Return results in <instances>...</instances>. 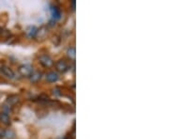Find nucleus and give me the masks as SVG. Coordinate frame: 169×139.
<instances>
[{
	"instance_id": "obj_1",
	"label": "nucleus",
	"mask_w": 169,
	"mask_h": 139,
	"mask_svg": "<svg viewBox=\"0 0 169 139\" xmlns=\"http://www.w3.org/2000/svg\"><path fill=\"white\" fill-rule=\"evenodd\" d=\"M18 71H19V73L21 74L22 76L30 77V75H31L32 72H33L34 71H33V67H32V66L26 64V65L20 66L19 69H18Z\"/></svg>"
},
{
	"instance_id": "obj_2",
	"label": "nucleus",
	"mask_w": 169,
	"mask_h": 139,
	"mask_svg": "<svg viewBox=\"0 0 169 139\" xmlns=\"http://www.w3.org/2000/svg\"><path fill=\"white\" fill-rule=\"evenodd\" d=\"M39 61H40V63L41 64V65L43 67H45V68H49V67H51L53 64H54L53 59L49 56H47V55L40 56V58H39Z\"/></svg>"
},
{
	"instance_id": "obj_3",
	"label": "nucleus",
	"mask_w": 169,
	"mask_h": 139,
	"mask_svg": "<svg viewBox=\"0 0 169 139\" xmlns=\"http://www.w3.org/2000/svg\"><path fill=\"white\" fill-rule=\"evenodd\" d=\"M0 71L2 72V74L4 76H6L7 78H9V79H13L14 76H15L13 71L11 70L10 68L7 67V66H2L1 68H0Z\"/></svg>"
},
{
	"instance_id": "obj_4",
	"label": "nucleus",
	"mask_w": 169,
	"mask_h": 139,
	"mask_svg": "<svg viewBox=\"0 0 169 139\" xmlns=\"http://www.w3.org/2000/svg\"><path fill=\"white\" fill-rule=\"evenodd\" d=\"M56 70L60 72H66L68 70H69V67H68V64L66 63L65 60H58L55 64Z\"/></svg>"
},
{
	"instance_id": "obj_5",
	"label": "nucleus",
	"mask_w": 169,
	"mask_h": 139,
	"mask_svg": "<svg viewBox=\"0 0 169 139\" xmlns=\"http://www.w3.org/2000/svg\"><path fill=\"white\" fill-rule=\"evenodd\" d=\"M51 15H52V19L54 21L59 20L60 17H61L60 9L58 7H56V6H52L51 7Z\"/></svg>"
},
{
	"instance_id": "obj_6",
	"label": "nucleus",
	"mask_w": 169,
	"mask_h": 139,
	"mask_svg": "<svg viewBox=\"0 0 169 139\" xmlns=\"http://www.w3.org/2000/svg\"><path fill=\"white\" fill-rule=\"evenodd\" d=\"M37 32H38V28L34 26H28L26 31V36L29 38V39H32V38H35L36 35H37Z\"/></svg>"
},
{
	"instance_id": "obj_7",
	"label": "nucleus",
	"mask_w": 169,
	"mask_h": 139,
	"mask_svg": "<svg viewBox=\"0 0 169 139\" xmlns=\"http://www.w3.org/2000/svg\"><path fill=\"white\" fill-rule=\"evenodd\" d=\"M59 76H58V74L55 72V71H51L49 73L46 74V80L50 83H55L58 80Z\"/></svg>"
},
{
	"instance_id": "obj_8",
	"label": "nucleus",
	"mask_w": 169,
	"mask_h": 139,
	"mask_svg": "<svg viewBox=\"0 0 169 139\" xmlns=\"http://www.w3.org/2000/svg\"><path fill=\"white\" fill-rule=\"evenodd\" d=\"M0 120L1 122L5 125H9L10 124V119H9V116L8 113L6 112H3L0 114Z\"/></svg>"
},
{
	"instance_id": "obj_9",
	"label": "nucleus",
	"mask_w": 169,
	"mask_h": 139,
	"mask_svg": "<svg viewBox=\"0 0 169 139\" xmlns=\"http://www.w3.org/2000/svg\"><path fill=\"white\" fill-rule=\"evenodd\" d=\"M41 78V72L40 71H33L32 74L30 75V80L32 82H37Z\"/></svg>"
},
{
	"instance_id": "obj_10",
	"label": "nucleus",
	"mask_w": 169,
	"mask_h": 139,
	"mask_svg": "<svg viewBox=\"0 0 169 139\" xmlns=\"http://www.w3.org/2000/svg\"><path fill=\"white\" fill-rule=\"evenodd\" d=\"M68 56L70 57V58L74 59L75 58V48L74 47H71L68 50Z\"/></svg>"
},
{
	"instance_id": "obj_11",
	"label": "nucleus",
	"mask_w": 169,
	"mask_h": 139,
	"mask_svg": "<svg viewBox=\"0 0 169 139\" xmlns=\"http://www.w3.org/2000/svg\"><path fill=\"white\" fill-rule=\"evenodd\" d=\"M58 139H66L65 137H59V138H58Z\"/></svg>"
}]
</instances>
